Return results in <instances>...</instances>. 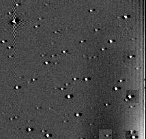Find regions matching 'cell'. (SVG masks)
Returning <instances> with one entry per match:
<instances>
[{
    "label": "cell",
    "mask_w": 146,
    "mask_h": 139,
    "mask_svg": "<svg viewBox=\"0 0 146 139\" xmlns=\"http://www.w3.org/2000/svg\"><path fill=\"white\" fill-rule=\"evenodd\" d=\"M126 139H138V132L135 131H130L126 134Z\"/></svg>",
    "instance_id": "7a4b0ae2"
},
{
    "label": "cell",
    "mask_w": 146,
    "mask_h": 139,
    "mask_svg": "<svg viewBox=\"0 0 146 139\" xmlns=\"http://www.w3.org/2000/svg\"><path fill=\"white\" fill-rule=\"evenodd\" d=\"M139 100V93L137 91H128L126 101L130 104H134Z\"/></svg>",
    "instance_id": "6da1fadb"
}]
</instances>
